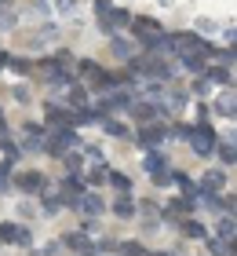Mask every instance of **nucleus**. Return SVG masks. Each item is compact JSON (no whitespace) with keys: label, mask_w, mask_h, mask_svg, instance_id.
<instances>
[{"label":"nucleus","mask_w":237,"mask_h":256,"mask_svg":"<svg viewBox=\"0 0 237 256\" xmlns=\"http://www.w3.org/2000/svg\"><path fill=\"white\" fill-rule=\"evenodd\" d=\"M168 48H172L175 59H194V55L208 59V55H212V44L201 40L197 33H172V37H168Z\"/></svg>","instance_id":"nucleus-1"},{"label":"nucleus","mask_w":237,"mask_h":256,"mask_svg":"<svg viewBox=\"0 0 237 256\" xmlns=\"http://www.w3.org/2000/svg\"><path fill=\"white\" fill-rule=\"evenodd\" d=\"M132 30H135V44H139V48H153V44H157V40H164V37H168V33H164V26H161V22L157 18H150V15H132Z\"/></svg>","instance_id":"nucleus-2"},{"label":"nucleus","mask_w":237,"mask_h":256,"mask_svg":"<svg viewBox=\"0 0 237 256\" xmlns=\"http://www.w3.org/2000/svg\"><path fill=\"white\" fill-rule=\"evenodd\" d=\"M80 172H84V183H106V176H110V168H106V161H102V150H95V146H84V154H80Z\"/></svg>","instance_id":"nucleus-3"},{"label":"nucleus","mask_w":237,"mask_h":256,"mask_svg":"<svg viewBox=\"0 0 237 256\" xmlns=\"http://www.w3.org/2000/svg\"><path fill=\"white\" fill-rule=\"evenodd\" d=\"M73 143H77V132L69 124L51 128V136H44V150H47V154H55V158H66L69 150H73Z\"/></svg>","instance_id":"nucleus-4"},{"label":"nucleus","mask_w":237,"mask_h":256,"mask_svg":"<svg viewBox=\"0 0 237 256\" xmlns=\"http://www.w3.org/2000/svg\"><path fill=\"white\" fill-rule=\"evenodd\" d=\"M186 143L194 146V154L208 158L212 150H216V132H212L208 124H194V128H190V136H186Z\"/></svg>","instance_id":"nucleus-5"},{"label":"nucleus","mask_w":237,"mask_h":256,"mask_svg":"<svg viewBox=\"0 0 237 256\" xmlns=\"http://www.w3.org/2000/svg\"><path fill=\"white\" fill-rule=\"evenodd\" d=\"M77 77L84 80V84H95V88H106V70L95 62V59H84L77 62Z\"/></svg>","instance_id":"nucleus-6"},{"label":"nucleus","mask_w":237,"mask_h":256,"mask_svg":"<svg viewBox=\"0 0 237 256\" xmlns=\"http://www.w3.org/2000/svg\"><path fill=\"white\" fill-rule=\"evenodd\" d=\"M15 187L22 190V194H44L47 190V180L40 176V172H18V176H15Z\"/></svg>","instance_id":"nucleus-7"},{"label":"nucleus","mask_w":237,"mask_h":256,"mask_svg":"<svg viewBox=\"0 0 237 256\" xmlns=\"http://www.w3.org/2000/svg\"><path fill=\"white\" fill-rule=\"evenodd\" d=\"M124 26H132V15H128L124 8L113 4V8L102 15V30H106V33H117V30H124Z\"/></svg>","instance_id":"nucleus-8"},{"label":"nucleus","mask_w":237,"mask_h":256,"mask_svg":"<svg viewBox=\"0 0 237 256\" xmlns=\"http://www.w3.org/2000/svg\"><path fill=\"white\" fill-rule=\"evenodd\" d=\"M168 139V132H164V124H146V128H139V143L146 146V150H161V143Z\"/></svg>","instance_id":"nucleus-9"},{"label":"nucleus","mask_w":237,"mask_h":256,"mask_svg":"<svg viewBox=\"0 0 237 256\" xmlns=\"http://www.w3.org/2000/svg\"><path fill=\"white\" fill-rule=\"evenodd\" d=\"M80 194H84V183H80L77 176H66L62 183H58V198H62V205H77Z\"/></svg>","instance_id":"nucleus-10"},{"label":"nucleus","mask_w":237,"mask_h":256,"mask_svg":"<svg viewBox=\"0 0 237 256\" xmlns=\"http://www.w3.org/2000/svg\"><path fill=\"white\" fill-rule=\"evenodd\" d=\"M142 168H146L153 180H157V176H168V161H164L161 150H146V154H142Z\"/></svg>","instance_id":"nucleus-11"},{"label":"nucleus","mask_w":237,"mask_h":256,"mask_svg":"<svg viewBox=\"0 0 237 256\" xmlns=\"http://www.w3.org/2000/svg\"><path fill=\"white\" fill-rule=\"evenodd\" d=\"M0 242H15V246L26 249L33 238H29V230H26V227H18V224H0Z\"/></svg>","instance_id":"nucleus-12"},{"label":"nucleus","mask_w":237,"mask_h":256,"mask_svg":"<svg viewBox=\"0 0 237 256\" xmlns=\"http://www.w3.org/2000/svg\"><path fill=\"white\" fill-rule=\"evenodd\" d=\"M110 48H113V55H117V59H124V62H132V59H135V55L142 52V48H139V44H135V40H128V37H117V33H113V40H110Z\"/></svg>","instance_id":"nucleus-13"},{"label":"nucleus","mask_w":237,"mask_h":256,"mask_svg":"<svg viewBox=\"0 0 237 256\" xmlns=\"http://www.w3.org/2000/svg\"><path fill=\"white\" fill-rule=\"evenodd\" d=\"M77 208H80V212H84V216H102V212H106V202H102L99 194L84 190V194L77 198Z\"/></svg>","instance_id":"nucleus-14"},{"label":"nucleus","mask_w":237,"mask_h":256,"mask_svg":"<svg viewBox=\"0 0 237 256\" xmlns=\"http://www.w3.org/2000/svg\"><path fill=\"white\" fill-rule=\"evenodd\" d=\"M22 146L44 150V124H22Z\"/></svg>","instance_id":"nucleus-15"},{"label":"nucleus","mask_w":237,"mask_h":256,"mask_svg":"<svg viewBox=\"0 0 237 256\" xmlns=\"http://www.w3.org/2000/svg\"><path fill=\"white\" fill-rule=\"evenodd\" d=\"M168 180H175V187L183 190V198H186V202H194V205H197V198H201V187H197L194 180H190V176H183V172H168Z\"/></svg>","instance_id":"nucleus-16"},{"label":"nucleus","mask_w":237,"mask_h":256,"mask_svg":"<svg viewBox=\"0 0 237 256\" xmlns=\"http://www.w3.org/2000/svg\"><path fill=\"white\" fill-rule=\"evenodd\" d=\"M58 246H66V249H73V252H80V256H88V249H91V242H88V234L84 230H69V234L58 242Z\"/></svg>","instance_id":"nucleus-17"},{"label":"nucleus","mask_w":237,"mask_h":256,"mask_svg":"<svg viewBox=\"0 0 237 256\" xmlns=\"http://www.w3.org/2000/svg\"><path fill=\"white\" fill-rule=\"evenodd\" d=\"M190 212H194V202H186V198H175V202H168V208H164V216L175 220V224H183Z\"/></svg>","instance_id":"nucleus-18"},{"label":"nucleus","mask_w":237,"mask_h":256,"mask_svg":"<svg viewBox=\"0 0 237 256\" xmlns=\"http://www.w3.org/2000/svg\"><path fill=\"white\" fill-rule=\"evenodd\" d=\"M113 216H117V220H132V216H135V202H132L128 194H117V198H113Z\"/></svg>","instance_id":"nucleus-19"},{"label":"nucleus","mask_w":237,"mask_h":256,"mask_svg":"<svg viewBox=\"0 0 237 256\" xmlns=\"http://www.w3.org/2000/svg\"><path fill=\"white\" fill-rule=\"evenodd\" d=\"M128 110H132L135 121H153V118H157V102H146V99H142V102H132Z\"/></svg>","instance_id":"nucleus-20"},{"label":"nucleus","mask_w":237,"mask_h":256,"mask_svg":"<svg viewBox=\"0 0 237 256\" xmlns=\"http://www.w3.org/2000/svg\"><path fill=\"white\" fill-rule=\"evenodd\" d=\"M205 194H219V190H227V176H223L219 168H212L208 176H205V187H201Z\"/></svg>","instance_id":"nucleus-21"},{"label":"nucleus","mask_w":237,"mask_h":256,"mask_svg":"<svg viewBox=\"0 0 237 256\" xmlns=\"http://www.w3.org/2000/svg\"><path fill=\"white\" fill-rule=\"evenodd\" d=\"M205 77L216 80V84H230L234 88V70L230 66H212V70H205Z\"/></svg>","instance_id":"nucleus-22"},{"label":"nucleus","mask_w":237,"mask_h":256,"mask_svg":"<svg viewBox=\"0 0 237 256\" xmlns=\"http://www.w3.org/2000/svg\"><path fill=\"white\" fill-rule=\"evenodd\" d=\"M216 114H223V118H230L234 121V114H237V102H234V88L230 92H223L219 102H216Z\"/></svg>","instance_id":"nucleus-23"},{"label":"nucleus","mask_w":237,"mask_h":256,"mask_svg":"<svg viewBox=\"0 0 237 256\" xmlns=\"http://www.w3.org/2000/svg\"><path fill=\"white\" fill-rule=\"evenodd\" d=\"M106 183H110L117 194H128V190H132V180H128L124 172H110V176H106Z\"/></svg>","instance_id":"nucleus-24"},{"label":"nucleus","mask_w":237,"mask_h":256,"mask_svg":"<svg viewBox=\"0 0 237 256\" xmlns=\"http://www.w3.org/2000/svg\"><path fill=\"white\" fill-rule=\"evenodd\" d=\"M216 150H219V161H223V165H234V161H237V146H234V139H227V143H216Z\"/></svg>","instance_id":"nucleus-25"},{"label":"nucleus","mask_w":237,"mask_h":256,"mask_svg":"<svg viewBox=\"0 0 237 256\" xmlns=\"http://www.w3.org/2000/svg\"><path fill=\"white\" fill-rule=\"evenodd\" d=\"M183 234H186V238H205L208 230H205L201 220H190V216H186V220H183Z\"/></svg>","instance_id":"nucleus-26"},{"label":"nucleus","mask_w":237,"mask_h":256,"mask_svg":"<svg viewBox=\"0 0 237 256\" xmlns=\"http://www.w3.org/2000/svg\"><path fill=\"white\" fill-rule=\"evenodd\" d=\"M234 234H237V227H234V216H219V238L234 246Z\"/></svg>","instance_id":"nucleus-27"},{"label":"nucleus","mask_w":237,"mask_h":256,"mask_svg":"<svg viewBox=\"0 0 237 256\" xmlns=\"http://www.w3.org/2000/svg\"><path fill=\"white\" fill-rule=\"evenodd\" d=\"M102 132L113 136V139H121V136H128V128H124L121 121H113V118H102Z\"/></svg>","instance_id":"nucleus-28"},{"label":"nucleus","mask_w":237,"mask_h":256,"mask_svg":"<svg viewBox=\"0 0 237 256\" xmlns=\"http://www.w3.org/2000/svg\"><path fill=\"white\" fill-rule=\"evenodd\" d=\"M208 249L216 252V256H234V246H230V242H223V238H212Z\"/></svg>","instance_id":"nucleus-29"},{"label":"nucleus","mask_w":237,"mask_h":256,"mask_svg":"<svg viewBox=\"0 0 237 256\" xmlns=\"http://www.w3.org/2000/svg\"><path fill=\"white\" fill-rule=\"evenodd\" d=\"M190 128H194V124H183V121H175L172 128H164V132H168V139H186V136H190Z\"/></svg>","instance_id":"nucleus-30"},{"label":"nucleus","mask_w":237,"mask_h":256,"mask_svg":"<svg viewBox=\"0 0 237 256\" xmlns=\"http://www.w3.org/2000/svg\"><path fill=\"white\" fill-rule=\"evenodd\" d=\"M58 208H62V198H58V194H44V212H47V216H55Z\"/></svg>","instance_id":"nucleus-31"},{"label":"nucleus","mask_w":237,"mask_h":256,"mask_svg":"<svg viewBox=\"0 0 237 256\" xmlns=\"http://www.w3.org/2000/svg\"><path fill=\"white\" fill-rule=\"evenodd\" d=\"M15 22H18V15H15V11H11V8H0V30H11Z\"/></svg>","instance_id":"nucleus-32"},{"label":"nucleus","mask_w":237,"mask_h":256,"mask_svg":"<svg viewBox=\"0 0 237 256\" xmlns=\"http://www.w3.org/2000/svg\"><path fill=\"white\" fill-rule=\"evenodd\" d=\"M80 165H84V161H80V154H73V150H69V154H66V168L73 172V176H80Z\"/></svg>","instance_id":"nucleus-33"},{"label":"nucleus","mask_w":237,"mask_h":256,"mask_svg":"<svg viewBox=\"0 0 237 256\" xmlns=\"http://www.w3.org/2000/svg\"><path fill=\"white\" fill-rule=\"evenodd\" d=\"M7 66L15 70V74H29V70H33V62H29V59H7Z\"/></svg>","instance_id":"nucleus-34"},{"label":"nucleus","mask_w":237,"mask_h":256,"mask_svg":"<svg viewBox=\"0 0 237 256\" xmlns=\"http://www.w3.org/2000/svg\"><path fill=\"white\" fill-rule=\"evenodd\" d=\"M58 242H47V246H40V249H33V256H58Z\"/></svg>","instance_id":"nucleus-35"},{"label":"nucleus","mask_w":237,"mask_h":256,"mask_svg":"<svg viewBox=\"0 0 237 256\" xmlns=\"http://www.w3.org/2000/svg\"><path fill=\"white\" fill-rule=\"evenodd\" d=\"M208 88H212V80H208L205 74H201V77L194 80V92H197V96H205V92H208Z\"/></svg>","instance_id":"nucleus-36"},{"label":"nucleus","mask_w":237,"mask_h":256,"mask_svg":"<svg viewBox=\"0 0 237 256\" xmlns=\"http://www.w3.org/2000/svg\"><path fill=\"white\" fill-rule=\"evenodd\" d=\"M110 8H113V0H95V11H99V18H102Z\"/></svg>","instance_id":"nucleus-37"},{"label":"nucleus","mask_w":237,"mask_h":256,"mask_svg":"<svg viewBox=\"0 0 237 256\" xmlns=\"http://www.w3.org/2000/svg\"><path fill=\"white\" fill-rule=\"evenodd\" d=\"M58 8H62V11H69V8H73V0H58Z\"/></svg>","instance_id":"nucleus-38"},{"label":"nucleus","mask_w":237,"mask_h":256,"mask_svg":"<svg viewBox=\"0 0 237 256\" xmlns=\"http://www.w3.org/2000/svg\"><path fill=\"white\" fill-rule=\"evenodd\" d=\"M7 190V180H4V172H0V194H4Z\"/></svg>","instance_id":"nucleus-39"},{"label":"nucleus","mask_w":237,"mask_h":256,"mask_svg":"<svg viewBox=\"0 0 237 256\" xmlns=\"http://www.w3.org/2000/svg\"><path fill=\"white\" fill-rule=\"evenodd\" d=\"M7 59H11V55H7V52H0V66H7Z\"/></svg>","instance_id":"nucleus-40"},{"label":"nucleus","mask_w":237,"mask_h":256,"mask_svg":"<svg viewBox=\"0 0 237 256\" xmlns=\"http://www.w3.org/2000/svg\"><path fill=\"white\" fill-rule=\"evenodd\" d=\"M7 4H11V0H0V8H7Z\"/></svg>","instance_id":"nucleus-41"},{"label":"nucleus","mask_w":237,"mask_h":256,"mask_svg":"<svg viewBox=\"0 0 237 256\" xmlns=\"http://www.w3.org/2000/svg\"><path fill=\"white\" fill-rule=\"evenodd\" d=\"M0 121H4V110H0Z\"/></svg>","instance_id":"nucleus-42"},{"label":"nucleus","mask_w":237,"mask_h":256,"mask_svg":"<svg viewBox=\"0 0 237 256\" xmlns=\"http://www.w3.org/2000/svg\"><path fill=\"white\" fill-rule=\"evenodd\" d=\"M0 246H4V242H0Z\"/></svg>","instance_id":"nucleus-43"}]
</instances>
